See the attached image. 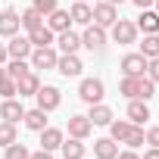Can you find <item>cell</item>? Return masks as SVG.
Returning a JSON list of instances; mask_svg holds the SVG:
<instances>
[{
    "mask_svg": "<svg viewBox=\"0 0 159 159\" xmlns=\"http://www.w3.org/2000/svg\"><path fill=\"white\" fill-rule=\"evenodd\" d=\"M38 109H44V112H53L59 103H62V94H59V88H53V84H44V88H38Z\"/></svg>",
    "mask_w": 159,
    "mask_h": 159,
    "instance_id": "obj_1",
    "label": "cell"
},
{
    "mask_svg": "<svg viewBox=\"0 0 159 159\" xmlns=\"http://www.w3.org/2000/svg\"><path fill=\"white\" fill-rule=\"evenodd\" d=\"M103 81H100V78H84V81H81V88H78V97H81L84 103H100L103 100Z\"/></svg>",
    "mask_w": 159,
    "mask_h": 159,
    "instance_id": "obj_2",
    "label": "cell"
},
{
    "mask_svg": "<svg viewBox=\"0 0 159 159\" xmlns=\"http://www.w3.org/2000/svg\"><path fill=\"white\" fill-rule=\"evenodd\" d=\"M112 38H116V44H134L137 41V25L128 22V19H116L112 22Z\"/></svg>",
    "mask_w": 159,
    "mask_h": 159,
    "instance_id": "obj_3",
    "label": "cell"
},
{
    "mask_svg": "<svg viewBox=\"0 0 159 159\" xmlns=\"http://www.w3.org/2000/svg\"><path fill=\"white\" fill-rule=\"evenodd\" d=\"M81 47H88V50H103V47H106V31H103L100 25H88L84 34H81Z\"/></svg>",
    "mask_w": 159,
    "mask_h": 159,
    "instance_id": "obj_4",
    "label": "cell"
},
{
    "mask_svg": "<svg viewBox=\"0 0 159 159\" xmlns=\"http://www.w3.org/2000/svg\"><path fill=\"white\" fill-rule=\"evenodd\" d=\"M31 50H34V47H31L28 34H25V38H22V34H13V38H10V44H7V53H10L13 59H28V56H31Z\"/></svg>",
    "mask_w": 159,
    "mask_h": 159,
    "instance_id": "obj_5",
    "label": "cell"
},
{
    "mask_svg": "<svg viewBox=\"0 0 159 159\" xmlns=\"http://www.w3.org/2000/svg\"><path fill=\"white\" fill-rule=\"evenodd\" d=\"M56 50L53 47H34L31 50V66L34 69H56Z\"/></svg>",
    "mask_w": 159,
    "mask_h": 159,
    "instance_id": "obj_6",
    "label": "cell"
},
{
    "mask_svg": "<svg viewBox=\"0 0 159 159\" xmlns=\"http://www.w3.org/2000/svg\"><path fill=\"white\" fill-rule=\"evenodd\" d=\"M22 22H19V13L16 10H0V38H13L19 34Z\"/></svg>",
    "mask_w": 159,
    "mask_h": 159,
    "instance_id": "obj_7",
    "label": "cell"
},
{
    "mask_svg": "<svg viewBox=\"0 0 159 159\" xmlns=\"http://www.w3.org/2000/svg\"><path fill=\"white\" fill-rule=\"evenodd\" d=\"M81 59H78L75 53H62L59 59H56V72L59 75H66V78H75V75H81Z\"/></svg>",
    "mask_w": 159,
    "mask_h": 159,
    "instance_id": "obj_8",
    "label": "cell"
},
{
    "mask_svg": "<svg viewBox=\"0 0 159 159\" xmlns=\"http://www.w3.org/2000/svg\"><path fill=\"white\" fill-rule=\"evenodd\" d=\"M119 19V13H116V7L112 3H97L94 7V25H100V28H112V22Z\"/></svg>",
    "mask_w": 159,
    "mask_h": 159,
    "instance_id": "obj_9",
    "label": "cell"
},
{
    "mask_svg": "<svg viewBox=\"0 0 159 159\" xmlns=\"http://www.w3.org/2000/svg\"><path fill=\"white\" fill-rule=\"evenodd\" d=\"M25 116V109H22V100H16V97H10V100H3V103H0V119H3V122H19Z\"/></svg>",
    "mask_w": 159,
    "mask_h": 159,
    "instance_id": "obj_10",
    "label": "cell"
},
{
    "mask_svg": "<svg viewBox=\"0 0 159 159\" xmlns=\"http://www.w3.org/2000/svg\"><path fill=\"white\" fill-rule=\"evenodd\" d=\"M69 25H72V16H69V10H53L50 16H47V28L53 31V34H59V31H69Z\"/></svg>",
    "mask_w": 159,
    "mask_h": 159,
    "instance_id": "obj_11",
    "label": "cell"
},
{
    "mask_svg": "<svg viewBox=\"0 0 159 159\" xmlns=\"http://www.w3.org/2000/svg\"><path fill=\"white\" fill-rule=\"evenodd\" d=\"M38 88H41V81H38L34 72H25L22 78H16V94H19V97H34Z\"/></svg>",
    "mask_w": 159,
    "mask_h": 159,
    "instance_id": "obj_12",
    "label": "cell"
},
{
    "mask_svg": "<svg viewBox=\"0 0 159 159\" xmlns=\"http://www.w3.org/2000/svg\"><path fill=\"white\" fill-rule=\"evenodd\" d=\"M122 72L125 75H143L147 72V56H140V53H128L125 59H122Z\"/></svg>",
    "mask_w": 159,
    "mask_h": 159,
    "instance_id": "obj_13",
    "label": "cell"
},
{
    "mask_svg": "<svg viewBox=\"0 0 159 159\" xmlns=\"http://www.w3.org/2000/svg\"><path fill=\"white\" fill-rule=\"evenodd\" d=\"M137 31H143V34H159V13L140 10V16H137Z\"/></svg>",
    "mask_w": 159,
    "mask_h": 159,
    "instance_id": "obj_14",
    "label": "cell"
},
{
    "mask_svg": "<svg viewBox=\"0 0 159 159\" xmlns=\"http://www.w3.org/2000/svg\"><path fill=\"white\" fill-rule=\"evenodd\" d=\"M91 131H94V125H91V119H88V116H72V119H69V134H72V137L84 140Z\"/></svg>",
    "mask_w": 159,
    "mask_h": 159,
    "instance_id": "obj_15",
    "label": "cell"
},
{
    "mask_svg": "<svg viewBox=\"0 0 159 159\" xmlns=\"http://www.w3.org/2000/svg\"><path fill=\"white\" fill-rule=\"evenodd\" d=\"M147 119H150L147 100H131V103H128V122H131V125H143Z\"/></svg>",
    "mask_w": 159,
    "mask_h": 159,
    "instance_id": "obj_16",
    "label": "cell"
},
{
    "mask_svg": "<svg viewBox=\"0 0 159 159\" xmlns=\"http://www.w3.org/2000/svg\"><path fill=\"white\" fill-rule=\"evenodd\" d=\"M94 156L97 159H116L119 156V143L112 137H100V140H94Z\"/></svg>",
    "mask_w": 159,
    "mask_h": 159,
    "instance_id": "obj_17",
    "label": "cell"
},
{
    "mask_svg": "<svg viewBox=\"0 0 159 159\" xmlns=\"http://www.w3.org/2000/svg\"><path fill=\"white\" fill-rule=\"evenodd\" d=\"M69 16H72V22H78V25H91V22H94V10L84 3V0H75V7L69 10Z\"/></svg>",
    "mask_w": 159,
    "mask_h": 159,
    "instance_id": "obj_18",
    "label": "cell"
},
{
    "mask_svg": "<svg viewBox=\"0 0 159 159\" xmlns=\"http://www.w3.org/2000/svg\"><path fill=\"white\" fill-rule=\"evenodd\" d=\"M28 41H31V47H53V31L47 25H38L28 31Z\"/></svg>",
    "mask_w": 159,
    "mask_h": 159,
    "instance_id": "obj_19",
    "label": "cell"
},
{
    "mask_svg": "<svg viewBox=\"0 0 159 159\" xmlns=\"http://www.w3.org/2000/svg\"><path fill=\"white\" fill-rule=\"evenodd\" d=\"M59 147H62V131H59V128H44V131H41V150H50V153H53V150H59Z\"/></svg>",
    "mask_w": 159,
    "mask_h": 159,
    "instance_id": "obj_20",
    "label": "cell"
},
{
    "mask_svg": "<svg viewBox=\"0 0 159 159\" xmlns=\"http://www.w3.org/2000/svg\"><path fill=\"white\" fill-rule=\"evenodd\" d=\"M88 119H91V125H109V122H112V109L103 106V103H91Z\"/></svg>",
    "mask_w": 159,
    "mask_h": 159,
    "instance_id": "obj_21",
    "label": "cell"
},
{
    "mask_svg": "<svg viewBox=\"0 0 159 159\" xmlns=\"http://www.w3.org/2000/svg\"><path fill=\"white\" fill-rule=\"evenodd\" d=\"M62 159H84V143L78 140V137H72V140H62Z\"/></svg>",
    "mask_w": 159,
    "mask_h": 159,
    "instance_id": "obj_22",
    "label": "cell"
},
{
    "mask_svg": "<svg viewBox=\"0 0 159 159\" xmlns=\"http://www.w3.org/2000/svg\"><path fill=\"white\" fill-rule=\"evenodd\" d=\"M59 50L62 53H75L78 47H81V34H75V31H59Z\"/></svg>",
    "mask_w": 159,
    "mask_h": 159,
    "instance_id": "obj_23",
    "label": "cell"
},
{
    "mask_svg": "<svg viewBox=\"0 0 159 159\" xmlns=\"http://www.w3.org/2000/svg\"><path fill=\"white\" fill-rule=\"evenodd\" d=\"M22 119H25V128H31V131H44V128H47V112H44V109H31V112H25Z\"/></svg>",
    "mask_w": 159,
    "mask_h": 159,
    "instance_id": "obj_24",
    "label": "cell"
},
{
    "mask_svg": "<svg viewBox=\"0 0 159 159\" xmlns=\"http://www.w3.org/2000/svg\"><path fill=\"white\" fill-rule=\"evenodd\" d=\"M19 22H22V28H25V31H31V28L44 25V16H41V13H38L34 7H28V10H25V13L19 16Z\"/></svg>",
    "mask_w": 159,
    "mask_h": 159,
    "instance_id": "obj_25",
    "label": "cell"
},
{
    "mask_svg": "<svg viewBox=\"0 0 159 159\" xmlns=\"http://www.w3.org/2000/svg\"><path fill=\"white\" fill-rule=\"evenodd\" d=\"M131 122H109V137L112 140H119V143H125V137L131 134Z\"/></svg>",
    "mask_w": 159,
    "mask_h": 159,
    "instance_id": "obj_26",
    "label": "cell"
},
{
    "mask_svg": "<svg viewBox=\"0 0 159 159\" xmlns=\"http://www.w3.org/2000/svg\"><path fill=\"white\" fill-rule=\"evenodd\" d=\"M140 56H147V59L159 56V34H143V44H140Z\"/></svg>",
    "mask_w": 159,
    "mask_h": 159,
    "instance_id": "obj_27",
    "label": "cell"
},
{
    "mask_svg": "<svg viewBox=\"0 0 159 159\" xmlns=\"http://www.w3.org/2000/svg\"><path fill=\"white\" fill-rule=\"evenodd\" d=\"M19 137H16V125L13 122H0V147H10V143H16Z\"/></svg>",
    "mask_w": 159,
    "mask_h": 159,
    "instance_id": "obj_28",
    "label": "cell"
},
{
    "mask_svg": "<svg viewBox=\"0 0 159 159\" xmlns=\"http://www.w3.org/2000/svg\"><path fill=\"white\" fill-rule=\"evenodd\" d=\"M153 91H156V84L150 81L147 75H140V78H137V97H134V100H150Z\"/></svg>",
    "mask_w": 159,
    "mask_h": 159,
    "instance_id": "obj_29",
    "label": "cell"
},
{
    "mask_svg": "<svg viewBox=\"0 0 159 159\" xmlns=\"http://www.w3.org/2000/svg\"><path fill=\"white\" fill-rule=\"evenodd\" d=\"M137 78H140V75H137ZM137 78H134V75H125L122 84H119V91H122L125 97H131V100L137 97Z\"/></svg>",
    "mask_w": 159,
    "mask_h": 159,
    "instance_id": "obj_30",
    "label": "cell"
},
{
    "mask_svg": "<svg viewBox=\"0 0 159 159\" xmlns=\"http://www.w3.org/2000/svg\"><path fill=\"white\" fill-rule=\"evenodd\" d=\"M25 72H31V69H28V62H25V59H13V62H10V66H7V75H10V78H13V81H16V78H22V75H25Z\"/></svg>",
    "mask_w": 159,
    "mask_h": 159,
    "instance_id": "obj_31",
    "label": "cell"
},
{
    "mask_svg": "<svg viewBox=\"0 0 159 159\" xmlns=\"http://www.w3.org/2000/svg\"><path fill=\"white\" fill-rule=\"evenodd\" d=\"M28 156H31V150H28L25 143H19V140L7 147V159H28Z\"/></svg>",
    "mask_w": 159,
    "mask_h": 159,
    "instance_id": "obj_32",
    "label": "cell"
},
{
    "mask_svg": "<svg viewBox=\"0 0 159 159\" xmlns=\"http://www.w3.org/2000/svg\"><path fill=\"white\" fill-rule=\"evenodd\" d=\"M125 143H128V147H140V143H147V140H143V128H140V125H134V128H131V134L125 137Z\"/></svg>",
    "mask_w": 159,
    "mask_h": 159,
    "instance_id": "obj_33",
    "label": "cell"
},
{
    "mask_svg": "<svg viewBox=\"0 0 159 159\" xmlns=\"http://www.w3.org/2000/svg\"><path fill=\"white\" fill-rule=\"evenodd\" d=\"M0 97H3V100H10V97H16V81H13L10 75L3 78V81H0Z\"/></svg>",
    "mask_w": 159,
    "mask_h": 159,
    "instance_id": "obj_34",
    "label": "cell"
},
{
    "mask_svg": "<svg viewBox=\"0 0 159 159\" xmlns=\"http://www.w3.org/2000/svg\"><path fill=\"white\" fill-rule=\"evenodd\" d=\"M147 78H150V81L153 84H159V56H153V59H147Z\"/></svg>",
    "mask_w": 159,
    "mask_h": 159,
    "instance_id": "obj_35",
    "label": "cell"
},
{
    "mask_svg": "<svg viewBox=\"0 0 159 159\" xmlns=\"http://www.w3.org/2000/svg\"><path fill=\"white\" fill-rule=\"evenodd\" d=\"M34 10H38L41 16H50V13L56 10V0H34Z\"/></svg>",
    "mask_w": 159,
    "mask_h": 159,
    "instance_id": "obj_36",
    "label": "cell"
},
{
    "mask_svg": "<svg viewBox=\"0 0 159 159\" xmlns=\"http://www.w3.org/2000/svg\"><path fill=\"white\" fill-rule=\"evenodd\" d=\"M143 140H147L150 147H159V125H156V128H150V131L143 134Z\"/></svg>",
    "mask_w": 159,
    "mask_h": 159,
    "instance_id": "obj_37",
    "label": "cell"
},
{
    "mask_svg": "<svg viewBox=\"0 0 159 159\" xmlns=\"http://www.w3.org/2000/svg\"><path fill=\"white\" fill-rule=\"evenodd\" d=\"M28 159H53V156H50V150H38V153H31Z\"/></svg>",
    "mask_w": 159,
    "mask_h": 159,
    "instance_id": "obj_38",
    "label": "cell"
},
{
    "mask_svg": "<svg viewBox=\"0 0 159 159\" xmlns=\"http://www.w3.org/2000/svg\"><path fill=\"white\" fill-rule=\"evenodd\" d=\"M131 3H134V7H140V10H150L156 0H131Z\"/></svg>",
    "mask_w": 159,
    "mask_h": 159,
    "instance_id": "obj_39",
    "label": "cell"
},
{
    "mask_svg": "<svg viewBox=\"0 0 159 159\" xmlns=\"http://www.w3.org/2000/svg\"><path fill=\"white\" fill-rule=\"evenodd\" d=\"M116 159H140V156H137V153H134V150H125V153H119V156H116Z\"/></svg>",
    "mask_w": 159,
    "mask_h": 159,
    "instance_id": "obj_40",
    "label": "cell"
},
{
    "mask_svg": "<svg viewBox=\"0 0 159 159\" xmlns=\"http://www.w3.org/2000/svg\"><path fill=\"white\" fill-rule=\"evenodd\" d=\"M143 159H159V147H153V150H147V153H143Z\"/></svg>",
    "mask_w": 159,
    "mask_h": 159,
    "instance_id": "obj_41",
    "label": "cell"
},
{
    "mask_svg": "<svg viewBox=\"0 0 159 159\" xmlns=\"http://www.w3.org/2000/svg\"><path fill=\"white\" fill-rule=\"evenodd\" d=\"M10 53H7V44H0V66H3V59H7Z\"/></svg>",
    "mask_w": 159,
    "mask_h": 159,
    "instance_id": "obj_42",
    "label": "cell"
},
{
    "mask_svg": "<svg viewBox=\"0 0 159 159\" xmlns=\"http://www.w3.org/2000/svg\"><path fill=\"white\" fill-rule=\"evenodd\" d=\"M3 78H7V66H0V81H3Z\"/></svg>",
    "mask_w": 159,
    "mask_h": 159,
    "instance_id": "obj_43",
    "label": "cell"
},
{
    "mask_svg": "<svg viewBox=\"0 0 159 159\" xmlns=\"http://www.w3.org/2000/svg\"><path fill=\"white\" fill-rule=\"evenodd\" d=\"M106 3H112V7H116V3H125V0H106Z\"/></svg>",
    "mask_w": 159,
    "mask_h": 159,
    "instance_id": "obj_44",
    "label": "cell"
},
{
    "mask_svg": "<svg viewBox=\"0 0 159 159\" xmlns=\"http://www.w3.org/2000/svg\"><path fill=\"white\" fill-rule=\"evenodd\" d=\"M156 13H159V0H156Z\"/></svg>",
    "mask_w": 159,
    "mask_h": 159,
    "instance_id": "obj_45",
    "label": "cell"
},
{
    "mask_svg": "<svg viewBox=\"0 0 159 159\" xmlns=\"http://www.w3.org/2000/svg\"><path fill=\"white\" fill-rule=\"evenodd\" d=\"M84 3H88V0H84Z\"/></svg>",
    "mask_w": 159,
    "mask_h": 159,
    "instance_id": "obj_46",
    "label": "cell"
}]
</instances>
